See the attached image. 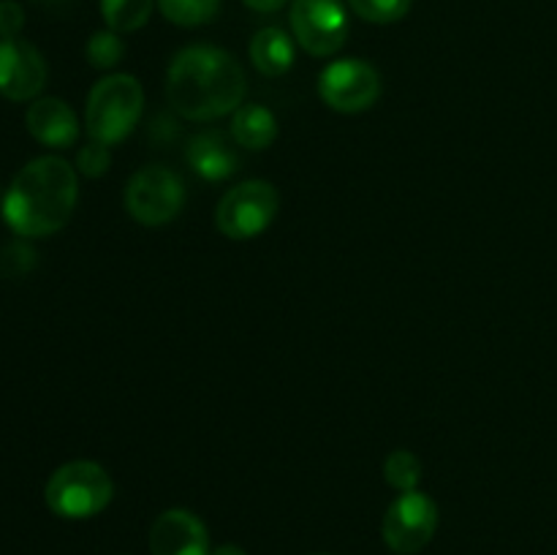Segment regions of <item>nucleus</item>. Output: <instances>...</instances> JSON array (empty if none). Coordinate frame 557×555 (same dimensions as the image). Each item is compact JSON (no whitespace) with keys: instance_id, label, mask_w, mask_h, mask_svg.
<instances>
[{"instance_id":"6","label":"nucleus","mask_w":557,"mask_h":555,"mask_svg":"<svg viewBox=\"0 0 557 555\" xmlns=\"http://www.w3.org/2000/svg\"><path fill=\"white\" fill-rule=\"evenodd\" d=\"M183 177L161 163L136 169L134 177L125 185V210L141 226H166L183 212Z\"/></svg>"},{"instance_id":"10","label":"nucleus","mask_w":557,"mask_h":555,"mask_svg":"<svg viewBox=\"0 0 557 555\" xmlns=\"http://www.w3.org/2000/svg\"><path fill=\"white\" fill-rule=\"evenodd\" d=\"M47 85V60L22 38H0V96L9 101H36Z\"/></svg>"},{"instance_id":"1","label":"nucleus","mask_w":557,"mask_h":555,"mask_svg":"<svg viewBox=\"0 0 557 555\" xmlns=\"http://www.w3.org/2000/svg\"><path fill=\"white\" fill-rule=\"evenodd\" d=\"M248 79L226 49L190 44L180 49L166 71V98L174 112L194 123L234 114L245 101Z\"/></svg>"},{"instance_id":"5","label":"nucleus","mask_w":557,"mask_h":555,"mask_svg":"<svg viewBox=\"0 0 557 555\" xmlns=\"http://www.w3.org/2000/svg\"><path fill=\"white\" fill-rule=\"evenodd\" d=\"M281 210V194L270 180H243L221 196L215 226L228 239H253L270 229Z\"/></svg>"},{"instance_id":"16","label":"nucleus","mask_w":557,"mask_h":555,"mask_svg":"<svg viewBox=\"0 0 557 555\" xmlns=\"http://www.w3.org/2000/svg\"><path fill=\"white\" fill-rule=\"evenodd\" d=\"M156 0H101V16L109 30L136 33L150 22Z\"/></svg>"},{"instance_id":"4","label":"nucleus","mask_w":557,"mask_h":555,"mask_svg":"<svg viewBox=\"0 0 557 555\" xmlns=\"http://www.w3.org/2000/svg\"><path fill=\"white\" fill-rule=\"evenodd\" d=\"M114 482L96 460H71L54 468L44 488L49 511L63 520H87L112 504Z\"/></svg>"},{"instance_id":"11","label":"nucleus","mask_w":557,"mask_h":555,"mask_svg":"<svg viewBox=\"0 0 557 555\" xmlns=\"http://www.w3.org/2000/svg\"><path fill=\"white\" fill-rule=\"evenodd\" d=\"M150 555H210V533L201 517L188 509H166L152 520Z\"/></svg>"},{"instance_id":"14","label":"nucleus","mask_w":557,"mask_h":555,"mask_svg":"<svg viewBox=\"0 0 557 555\" xmlns=\"http://www.w3.org/2000/svg\"><path fill=\"white\" fill-rule=\"evenodd\" d=\"M250 60H253L256 71L270 79L283 76L292 71L294 60H297V44L281 27H264L250 38Z\"/></svg>"},{"instance_id":"22","label":"nucleus","mask_w":557,"mask_h":555,"mask_svg":"<svg viewBox=\"0 0 557 555\" xmlns=\"http://www.w3.org/2000/svg\"><path fill=\"white\" fill-rule=\"evenodd\" d=\"M25 27V9L16 0H0V38H20Z\"/></svg>"},{"instance_id":"8","label":"nucleus","mask_w":557,"mask_h":555,"mask_svg":"<svg viewBox=\"0 0 557 555\" xmlns=\"http://www.w3.org/2000/svg\"><path fill=\"white\" fill-rule=\"evenodd\" d=\"M288 22L294 41L313 58H332L348 38V14L343 0H292Z\"/></svg>"},{"instance_id":"2","label":"nucleus","mask_w":557,"mask_h":555,"mask_svg":"<svg viewBox=\"0 0 557 555\" xmlns=\"http://www.w3.org/2000/svg\"><path fill=\"white\" fill-rule=\"evenodd\" d=\"M79 201V172L60 156L33 158L3 196V221L25 239L58 234Z\"/></svg>"},{"instance_id":"21","label":"nucleus","mask_w":557,"mask_h":555,"mask_svg":"<svg viewBox=\"0 0 557 555\" xmlns=\"http://www.w3.org/2000/svg\"><path fill=\"white\" fill-rule=\"evenodd\" d=\"M109 166H112V156H109V147L101 145V141L90 139L76 150V172L85 174V177H103Z\"/></svg>"},{"instance_id":"7","label":"nucleus","mask_w":557,"mask_h":555,"mask_svg":"<svg viewBox=\"0 0 557 555\" xmlns=\"http://www.w3.org/2000/svg\"><path fill=\"white\" fill-rule=\"evenodd\" d=\"M438 528V506L422 490L400 493L381 520V536L397 555H413L428 547Z\"/></svg>"},{"instance_id":"18","label":"nucleus","mask_w":557,"mask_h":555,"mask_svg":"<svg viewBox=\"0 0 557 555\" xmlns=\"http://www.w3.org/2000/svg\"><path fill=\"white\" fill-rule=\"evenodd\" d=\"M384 479L386 484H392L400 493L419 490V482H422V462L408 449L389 452V457L384 460Z\"/></svg>"},{"instance_id":"20","label":"nucleus","mask_w":557,"mask_h":555,"mask_svg":"<svg viewBox=\"0 0 557 555\" xmlns=\"http://www.w3.org/2000/svg\"><path fill=\"white\" fill-rule=\"evenodd\" d=\"M354 14L373 25H392L411 11L413 0H348Z\"/></svg>"},{"instance_id":"15","label":"nucleus","mask_w":557,"mask_h":555,"mask_svg":"<svg viewBox=\"0 0 557 555\" xmlns=\"http://www.w3.org/2000/svg\"><path fill=\"white\" fill-rule=\"evenodd\" d=\"M232 139L243 150H267L277 139V118L261 103H243L232 114Z\"/></svg>"},{"instance_id":"3","label":"nucleus","mask_w":557,"mask_h":555,"mask_svg":"<svg viewBox=\"0 0 557 555\" xmlns=\"http://www.w3.org/2000/svg\"><path fill=\"white\" fill-rule=\"evenodd\" d=\"M145 114V87L134 74H107L92 85L85 107L87 136L114 147L128 139Z\"/></svg>"},{"instance_id":"13","label":"nucleus","mask_w":557,"mask_h":555,"mask_svg":"<svg viewBox=\"0 0 557 555\" xmlns=\"http://www.w3.org/2000/svg\"><path fill=\"white\" fill-rule=\"evenodd\" d=\"M234 147L239 145L223 131H201L185 147V161L201 180L221 183L239 169V156Z\"/></svg>"},{"instance_id":"12","label":"nucleus","mask_w":557,"mask_h":555,"mask_svg":"<svg viewBox=\"0 0 557 555\" xmlns=\"http://www.w3.org/2000/svg\"><path fill=\"white\" fill-rule=\"evenodd\" d=\"M25 125L38 145L52 150H65L79 141V118L63 98H36L27 107Z\"/></svg>"},{"instance_id":"9","label":"nucleus","mask_w":557,"mask_h":555,"mask_svg":"<svg viewBox=\"0 0 557 555\" xmlns=\"http://www.w3.org/2000/svg\"><path fill=\"white\" fill-rule=\"evenodd\" d=\"M319 96L335 112H364L381 98V74L362 58L332 60L319 74Z\"/></svg>"},{"instance_id":"25","label":"nucleus","mask_w":557,"mask_h":555,"mask_svg":"<svg viewBox=\"0 0 557 555\" xmlns=\"http://www.w3.org/2000/svg\"><path fill=\"white\" fill-rule=\"evenodd\" d=\"M36 3L47 5V9H63V5H69L71 0H36Z\"/></svg>"},{"instance_id":"23","label":"nucleus","mask_w":557,"mask_h":555,"mask_svg":"<svg viewBox=\"0 0 557 555\" xmlns=\"http://www.w3.org/2000/svg\"><path fill=\"white\" fill-rule=\"evenodd\" d=\"M250 11H259V14H275L283 5H288L292 0H243Z\"/></svg>"},{"instance_id":"24","label":"nucleus","mask_w":557,"mask_h":555,"mask_svg":"<svg viewBox=\"0 0 557 555\" xmlns=\"http://www.w3.org/2000/svg\"><path fill=\"white\" fill-rule=\"evenodd\" d=\"M210 555H248V553H245L243 547H237V544H218Z\"/></svg>"},{"instance_id":"17","label":"nucleus","mask_w":557,"mask_h":555,"mask_svg":"<svg viewBox=\"0 0 557 555\" xmlns=\"http://www.w3.org/2000/svg\"><path fill=\"white\" fill-rule=\"evenodd\" d=\"M161 14L177 27H201L215 20L221 0H156Z\"/></svg>"},{"instance_id":"19","label":"nucleus","mask_w":557,"mask_h":555,"mask_svg":"<svg viewBox=\"0 0 557 555\" xmlns=\"http://www.w3.org/2000/svg\"><path fill=\"white\" fill-rule=\"evenodd\" d=\"M85 54H87V63L92 65V69L98 71H112L117 69L120 60L125 58V41L120 38V33L114 30H98L92 33L90 41H87L85 47Z\"/></svg>"}]
</instances>
